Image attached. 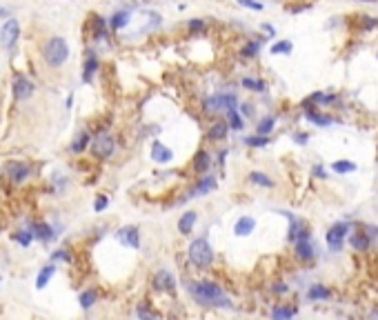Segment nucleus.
<instances>
[{"label": "nucleus", "mask_w": 378, "mask_h": 320, "mask_svg": "<svg viewBox=\"0 0 378 320\" xmlns=\"http://www.w3.org/2000/svg\"><path fill=\"white\" fill-rule=\"evenodd\" d=\"M274 291H278V294H285V291H287V287H285L283 283H278L276 287H274Z\"/></svg>", "instance_id": "a18cd8bd"}, {"label": "nucleus", "mask_w": 378, "mask_h": 320, "mask_svg": "<svg viewBox=\"0 0 378 320\" xmlns=\"http://www.w3.org/2000/svg\"><path fill=\"white\" fill-rule=\"evenodd\" d=\"M216 178L214 176H203V178H198V183H196V187L189 191V198H198V196H205L209 194V191H214L216 189Z\"/></svg>", "instance_id": "f8f14e48"}, {"label": "nucleus", "mask_w": 378, "mask_h": 320, "mask_svg": "<svg viewBox=\"0 0 378 320\" xmlns=\"http://www.w3.org/2000/svg\"><path fill=\"white\" fill-rule=\"evenodd\" d=\"M274 125H276V118H274V116H265L263 120L258 122L256 134H258V136H269L272 129H274Z\"/></svg>", "instance_id": "cd10ccee"}, {"label": "nucleus", "mask_w": 378, "mask_h": 320, "mask_svg": "<svg viewBox=\"0 0 378 320\" xmlns=\"http://www.w3.org/2000/svg\"><path fill=\"white\" fill-rule=\"evenodd\" d=\"M307 296H309V300H327L331 296V291L327 287H323V285H311Z\"/></svg>", "instance_id": "a878e982"}, {"label": "nucleus", "mask_w": 378, "mask_h": 320, "mask_svg": "<svg viewBox=\"0 0 378 320\" xmlns=\"http://www.w3.org/2000/svg\"><path fill=\"white\" fill-rule=\"evenodd\" d=\"M152 285L156 289H160V291H173V289H176V280H173L172 271H167V269H158V271L154 273Z\"/></svg>", "instance_id": "9d476101"}, {"label": "nucleus", "mask_w": 378, "mask_h": 320, "mask_svg": "<svg viewBox=\"0 0 378 320\" xmlns=\"http://www.w3.org/2000/svg\"><path fill=\"white\" fill-rule=\"evenodd\" d=\"M89 142H91V136L87 132H80L78 134V138H76L71 145H69V152L71 153H80V152H85V149L89 147Z\"/></svg>", "instance_id": "4be33fe9"}, {"label": "nucleus", "mask_w": 378, "mask_h": 320, "mask_svg": "<svg viewBox=\"0 0 378 320\" xmlns=\"http://www.w3.org/2000/svg\"><path fill=\"white\" fill-rule=\"evenodd\" d=\"M241 83H242V87H245V89H249V91H265V87H267L263 80L249 78V76H247V78H242Z\"/></svg>", "instance_id": "2f4dec72"}, {"label": "nucleus", "mask_w": 378, "mask_h": 320, "mask_svg": "<svg viewBox=\"0 0 378 320\" xmlns=\"http://www.w3.org/2000/svg\"><path fill=\"white\" fill-rule=\"evenodd\" d=\"M89 149H91V156H94L96 160H109V158L114 156V149H116L114 136H109L107 132H100L96 138H91Z\"/></svg>", "instance_id": "20e7f679"}, {"label": "nucleus", "mask_w": 378, "mask_h": 320, "mask_svg": "<svg viewBox=\"0 0 378 320\" xmlns=\"http://www.w3.org/2000/svg\"><path fill=\"white\" fill-rule=\"evenodd\" d=\"M187 29H189V36H198V34L205 32V20L203 18H191Z\"/></svg>", "instance_id": "72a5a7b5"}, {"label": "nucleus", "mask_w": 378, "mask_h": 320, "mask_svg": "<svg viewBox=\"0 0 378 320\" xmlns=\"http://www.w3.org/2000/svg\"><path fill=\"white\" fill-rule=\"evenodd\" d=\"M14 94H16L18 100H27L34 94V83L25 74H16V78H14Z\"/></svg>", "instance_id": "1a4fd4ad"}, {"label": "nucleus", "mask_w": 378, "mask_h": 320, "mask_svg": "<svg viewBox=\"0 0 378 320\" xmlns=\"http://www.w3.org/2000/svg\"><path fill=\"white\" fill-rule=\"evenodd\" d=\"M189 291H191L196 303L205 304V307H229V300L225 298L221 285H216V283H207V280L191 283L189 285Z\"/></svg>", "instance_id": "f257e3e1"}, {"label": "nucleus", "mask_w": 378, "mask_h": 320, "mask_svg": "<svg viewBox=\"0 0 378 320\" xmlns=\"http://www.w3.org/2000/svg\"><path fill=\"white\" fill-rule=\"evenodd\" d=\"M98 56H96V51H89V56H87V60H85V67H83V83H91V78L96 76V71H98Z\"/></svg>", "instance_id": "2eb2a0df"}, {"label": "nucleus", "mask_w": 378, "mask_h": 320, "mask_svg": "<svg viewBox=\"0 0 378 320\" xmlns=\"http://www.w3.org/2000/svg\"><path fill=\"white\" fill-rule=\"evenodd\" d=\"M0 16H9V9H7V7H0Z\"/></svg>", "instance_id": "de8ad7c7"}, {"label": "nucleus", "mask_w": 378, "mask_h": 320, "mask_svg": "<svg viewBox=\"0 0 378 320\" xmlns=\"http://www.w3.org/2000/svg\"><path fill=\"white\" fill-rule=\"evenodd\" d=\"M107 29H109V25H107L105 18L91 16V34H94L96 40H103V38L107 36Z\"/></svg>", "instance_id": "aec40b11"}, {"label": "nucleus", "mask_w": 378, "mask_h": 320, "mask_svg": "<svg viewBox=\"0 0 378 320\" xmlns=\"http://www.w3.org/2000/svg\"><path fill=\"white\" fill-rule=\"evenodd\" d=\"M254 227H256V220H254L252 216H242V218L236 220V225H234V234L236 236H249L254 231Z\"/></svg>", "instance_id": "dca6fc26"}, {"label": "nucleus", "mask_w": 378, "mask_h": 320, "mask_svg": "<svg viewBox=\"0 0 378 320\" xmlns=\"http://www.w3.org/2000/svg\"><path fill=\"white\" fill-rule=\"evenodd\" d=\"M292 49H294V45L289 40H278V42H274L269 51H272L274 56H287V53H292Z\"/></svg>", "instance_id": "c85d7f7f"}, {"label": "nucleus", "mask_w": 378, "mask_h": 320, "mask_svg": "<svg viewBox=\"0 0 378 320\" xmlns=\"http://www.w3.org/2000/svg\"><path fill=\"white\" fill-rule=\"evenodd\" d=\"M249 180H252L254 185H260V187H274V180L263 171H252L249 173Z\"/></svg>", "instance_id": "c756f323"}, {"label": "nucleus", "mask_w": 378, "mask_h": 320, "mask_svg": "<svg viewBox=\"0 0 378 320\" xmlns=\"http://www.w3.org/2000/svg\"><path fill=\"white\" fill-rule=\"evenodd\" d=\"M120 240L122 245L132 247V249H138L140 247V236H138V227H125V229H120Z\"/></svg>", "instance_id": "4468645a"}, {"label": "nucleus", "mask_w": 378, "mask_h": 320, "mask_svg": "<svg viewBox=\"0 0 378 320\" xmlns=\"http://www.w3.org/2000/svg\"><path fill=\"white\" fill-rule=\"evenodd\" d=\"M34 238H38V240H42V242H47V240H52L53 236H56V231H53V227L52 225H47V222H36L34 225Z\"/></svg>", "instance_id": "a211bd4d"}, {"label": "nucleus", "mask_w": 378, "mask_h": 320, "mask_svg": "<svg viewBox=\"0 0 378 320\" xmlns=\"http://www.w3.org/2000/svg\"><path fill=\"white\" fill-rule=\"evenodd\" d=\"M129 20H132V14L122 9V11H116L114 16L109 18V22H107V25H109L114 32H120V29H125V27L129 25Z\"/></svg>", "instance_id": "f3484780"}, {"label": "nucleus", "mask_w": 378, "mask_h": 320, "mask_svg": "<svg viewBox=\"0 0 378 320\" xmlns=\"http://www.w3.org/2000/svg\"><path fill=\"white\" fill-rule=\"evenodd\" d=\"M42 58L49 67H60L67 63L69 58V45L63 36H53L47 40V45L42 47Z\"/></svg>", "instance_id": "f03ea898"}, {"label": "nucleus", "mask_w": 378, "mask_h": 320, "mask_svg": "<svg viewBox=\"0 0 378 320\" xmlns=\"http://www.w3.org/2000/svg\"><path fill=\"white\" fill-rule=\"evenodd\" d=\"M189 263L194 265V267H209L211 263H214V249H211V245L207 242V238H196V240H191V245H189Z\"/></svg>", "instance_id": "7ed1b4c3"}, {"label": "nucleus", "mask_w": 378, "mask_h": 320, "mask_svg": "<svg viewBox=\"0 0 378 320\" xmlns=\"http://www.w3.org/2000/svg\"><path fill=\"white\" fill-rule=\"evenodd\" d=\"M107 205H109V196H103V194H100L98 198H96V205H94V209L100 214V211H105V209H107Z\"/></svg>", "instance_id": "79ce46f5"}, {"label": "nucleus", "mask_w": 378, "mask_h": 320, "mask_svg": "<svg viewBox=\"0 0 378 320\" xmlns=\"http://www.w3.org/2000/svg\"><path fill=\"white\" fill-rule=\"evenodd\" d=\"M354 169H356V165L349 163V160H336V163L331 165V171H336V173H349Z\"/></svg>", "instance_id": "c9c22d12"}, {"label": "nucleus", "mask_w": 378, "mask_h": 320, "mask_svg": "<svg viewBox=\"0 0 378 320\" xmlns=\"http://www.w3.org/2000/svg\"><path fill=\"white\" fill-rule=\"evenodd\" d=\"M196 220H198V214H196V211H185V214L178 218V231L183 234V236H189V234L194 231Z\"/></svg>", "instance_id": "ddd939ff"}, {"label": "nucleus", "mask_w": 378, "mask_h": 320, "mask_svg": "<svg viewBox=\"0 0 378 320\" xmlns=\"http://www.w3.org/2000/svg\"><path fill=\"white\" fill-rule=\"evenodd\" d=\"M56 273V265H45V267L38 271V276H36V287L38 289H42V287H47V283L52 280V276Z\"/></svg>", "instance_id": "412c9836"}, {"label": "nucleus", "mask_w": 378, "mask_h": 320, "mask_svg": "<svg viewBox=\"0 0 378 320\" xmlns=\"http://www.w3.org/2000/svg\"><path fill=\"white\" fill-rule=\"evenodd\" d=\"M152 160L158 165H167L169 160H173V152L167 145H163L160 140H154L152 142Z\"/></svg>", "instance_id": "9b49d317"}, {"label": "nucleus", "mask_w": 378, "mask_h": 320, "mask_svg": "<svg viewBox=\"0 0 378 320\" xmlns=\"http://www.w3.org/2000/svg\"><path fill=\"white\" fill-rule=\"evenodd\" d=\"M365 2H376V0H365Z\"/></svg>", "instance_id": "09e8293b"}, {"label": "nucleus", "mask_w": 378, "mask_h": 320, "mask_svg": "<svg viewBox=\"0 0 378 320\" xmlns=\"http://www.w3.org/2000/svg\"><path fill=\"white\" fill-rule=\"evenodd\" d=\"M136 314H138V320H156V314H154V311L147 307V303H145V304H138Z\"/></svg>", "instance_id": "4c0bfd02"}, {"label": "nucleus", "mask_w": 378, "mask_h": 320, "mask_svg": "<svg viewBox=\"0 0 378 320\" xmlns=\"http://www.w3.org/2000/svg\"><path fill=\"white\" fill-rule=\"evenodd\" d=\"M307 120L316 122V125H321V127L331 125V118H329V116H323V114H318V111H307Z\"/></svg>", "instance_id": "f704fd0d"}, {"label": "nucleus", "mask_w": 378, "mask_h": 320, "mask_svg": "<svg viewBox=\"0 0 378 320\" xmlns=\"http://www.w3.org/2000/svg\"><path fill=\"white\" fill-rule=\"evenodd\" d=\"M294 140H298V145H305V140H307V134H298V136H294Z\"/></svg>", "instance_id": "c03bdc74"}, {"label": "nucleus", "mask_w": 378, "mask_h": 320, "mask_svg": "<svg viewBox=\"0 0 378 320\" xmlns=\"http://www.w3.org/2000/svg\"><path fill=\"white\" fill-rule=\"evenodd\" d=\"M296 256H298L300 260H311V258H314V247H311L309 238L296 240Z\"/></svg>", "instance_id": "6ab92c4d"}, {"label": "nucleus", "mask_w": 378, "mask_h": 320, "mask_svg": "<svg viewBox=\"0 0 378 320\" xmlns=\"http://www.w3.org/2000/svg\"><path fill=\"white\" fill-rule=\"evenodd\" d=\"M258 51H260V42L254 40V42H247L245 47L241 49V56H242V58H254Z\"/></svg>", "instance_id": "e433bc0d"}, {"label": "nucleus", "mask_w": 378, "mask_h": 320, "mask_svg": "<svg viewBox=\"0 0 378 320\" xmlns=\"http://www.w3.org/2000/svg\"><path fill=\"white\" fill-rule=\"evenodd\" d=\"M349 245H352L354 249H358V252H367L369 249L367 234H354V236H349Z\"/></svg>", "instance_id": "bb28decb"}, {"label": "nucleus", "mask_w": 378, "mask_h": 320, "mask_svg": "<svg viewBox=\"0 0 378 320\" xmlns=\"http://www.w3.org/2000/svg\"><path fill=\"white\" fill-rule=\"evenodd\" d=\"M263 29L269 34V36H274V27H269V25H263Z\"/></svg>", "instance_id": "49530a36"}, {"label": "nucleus", "mask_w": 378, "mask_h": 320, "mask_svg": "<svg viewBox=\"0 0 378 320\" xmlns=\"http://www.w3.org/2000/svg\"><path fill=\"white\" fill-rule=\"evenodd\" d=\"M227 132H229V125L227 122H223V120H218V122H214V125L209 127V140H223V138L227 136Z\"/></svg>", "instance_id": "5701e85b"}, {"label": "nucleus", "mask_w": 378, "mask_h": 320, "mask_svg": "<svg viewBox=\"0 0 378 320\" xmlns=\"http://www.w3.org/2000/svg\"><path fill=\"white\" fill-rule=\"evenodd\" d=\"M209 165H211V156L205 152V149H200V152L196 153V158H194V169L198 173H203V171L209 169Z\"/></svg>", "instance_id": "b1692460"}, {"label": "nucleus", "mask_w": 378, "mask_h": 320, "mask_svg": "<svg viewBox=\"0 0 378 320\" xmlns=\"http://www.w3.org/2000/svg\"><path fill=\"white\" fill-rule=\"evenodd\" d=\"M238 100L234 94H216L211 96V98L205 100V109L207 111H221V109H236Z\"/></svg>", "instance_id": "423d86ee"}, {"label": "nucleus", "mask_w": 378, "mask_h": 320, "mask_svg": "<svg viewBox=\"0 0 378 320\" xmlns=\"http://www.w3.org/2000/svg\"><path fill=\"white\" fill-rule=\"evenodd\" d=\"M5 173L11 183H25L29 178V173H32V167L25 160H9L5 165Z\"/></svg>", "instance_id": "39448f33"}, {"label": "nucleus", "mask_w": 378, "mask_h": 320, "mask_svg": "<svg viewBox=\"0 0 378 320\" xmlns=\"http://www.w3.org/2000/svg\"><path fill=\"white\" fill-rule=\"evenodd\" d=\"M227 125L231 127V129H236V132H241L242 127V118H241V114H238V109H229L227 111Z\"/></svg>", "instance_id": "7c9ffc66"}, {"label": "nucleus", "mask_w": 378, "mask_h": 320, "mask_svg": "<svg viewBox=\"0 0 378 320\" xmlns=\"http://www.w3.org/2000/svg\"><path fill=\"white\" fill-rule=\"evenodd\" d=\"M267 142H269L267 136H249V138H245V145H249V147H265Z\"/></svg>", "instance_id": "58836bf2"}, {"label": "nucleus", "mask_w": 378, "mask_h": 320, "mask_svg": "<svg viewBox=\"0 0 378 320\" xmlns=\"http://www.w3.org/2000/svg\"><path fill=\"white\" fill-rule=\"evenodd\" d=\"M238 5L254 11H263V2H258V0H238Z\"/></svg>", "instance_id": "a19ab883"}, {"label": "nucleus", "mask_w": 378, "mask_h": 320, "mask_svg": "<svg viewBox=\"0 0 378 320\" xmlns=\"http://www.w3.org/2000/svg\"><path fill=\"white\" fill-rule=\"evenodd\" d=\"M78 303H80V307H83V309H89V307H94V303H96V291H94V289H87V291H83V294H80V298H78Z\"/></svg>", "instance_id": "473e14b6"}, {"label": "nucleus", "mask_w": 378, "mask_h": 320, "mask_svg": "<svg viewBox=\"0 0 378 320\" xmlns=\"http://www.w3.org/2000/svg\"><path fill=\"white\" fill-rule=\"evenodd\" d=\"M242 114H245V116H252L254 114V109H252V105H242Z\"/></svg>", "instance_id": "37998d69"}, {"label": "nucleus", "mask_w": 378, "mask_h": 320, "mask_svg": "<svg viewBox=\"0 0 378 320\" xmlns=\"http://www.w3.org/2000/svg\"><path fill=\"white\" fill-rule=\"evenodd\" d=\"M18 36H20V25H18V20L16 18H7V22L2 25V29H0V45L7 49L14 47Z\"/></svg>", "instance_id": "0eeeda50"}, {"label": "nucleus", "mask_w": 378, "mask_h": 320, "mask_svg": "<svg viewBox=\"0 0 378 320\" xmlns=\"http://www.w3.org/2000/svg\"><path fill=\"white\" fill-rule=\"evenodd\" d=\"M16 240L20 242L22 247H29L32 245V240H34V234L32 231H27V229H22V231H18L16 234Z\"/></svg>", "instance_id": "ea45409f"}, {"label": "nucleus", "mask_w": 378, "mask_h": 320, "mask_svg": "<svg viewBox=\"0 0 378 320\" xmlns=\"http://www.w3.org/2000/svg\"><path fill=\"white\" fill-rule=\"evenodd\" d=\"M347 231H349V225H345V222H338V225H334L329 231H327V245H329V249L341 252Z\"/></svg>", "instance_id": "6e6552de"}, {"label": "nucleus", "mask_w": 378, "mask_h": 320, "mask_svg": "<svg viewBox=\"0 0 378 320\" xmlns=\"http://www.w3.org/2000/svg\"><path fill=\"white\" fill-rule=\"evenodd\" d=\"M296 314L294 307H285V304H276L272 309V318L274 320H292Z\"/></svg>", "instance_id": "393cba45"}]
</instances>
